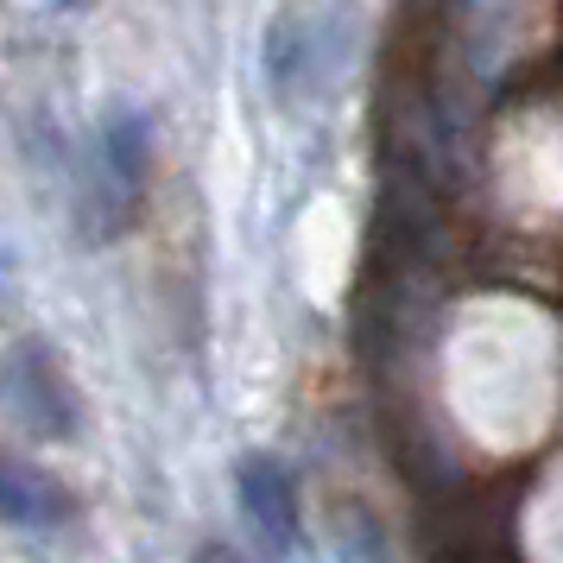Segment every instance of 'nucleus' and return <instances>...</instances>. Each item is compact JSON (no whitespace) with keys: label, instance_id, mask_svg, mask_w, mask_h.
Segmentation results:
<instances>
[{"label":"nucleus","instance_id":"nucleus-5","mask_svg":"<svg viewBox=\"0 0 563 563\" xmlns=\"http://www.w3.org/2000/svg\"><path fill=\"white\" fill-rule=\"evenodd\" d=\"M197 563H241V558H234L229 544H203V551H197Z\"/></svg>","mask_w":563,"mask_h":563},{"label":"nucleus","instance_id":"nucleus-2","mask_svg":"<svg viewBox=\"0 0 563 563\" xmlns=\"http://www.w3.org/2000/svg\"><path fill=\"white\" fill-rule=\"evenodd\" d=\"M241 507L254 519L260 544L273 558H291V544H298V494H291L279 462H266V456L241 462Z\"/></svg>","mask_w":563,"mask_h":563},{"label":"nucleus","instance_id":"nucleus-1","mask_svg":"<svg viewBox=\"0 0 563 563\" xmlns=\"http://www.w3.org/2000/svg\"><path fill=\"white\" fill-rule=\"evenodd\" d=\"M0 393L38 437H64L77 424V399H70V386H64V374L45 349H13L7 367H0Z\"/></svg>","mask_w":563,"mask_h":563},{"label":"nucleus","instance_id":"nucleus-3","mask_svg":"<svg viewBox=\"0 0 563 563\" xmlns=\"http://www.w3.org/2000/svg\"><path fill=\"white\" fill-rule=\"evenodd\" d=\"M70 512L64 500V487L45 475V468H32L20 456H0V519L7 526H20V532H45Z\"/></svg>","mask_w":563,"mask_h":563},{"label":"nucleus","instance_id":"nucleus-4","mask_svg":"<svg viewBox=\"0 0 563 563\" xmlns=\"http://www.w3.org/2000/svg\"><path fill=\"white\" fill-rule=\"evenodd\" d=\"M102 165L128 184V190H140V172H146V128L114 114V121H108V133H102Z\"/></svg>","mask_w":563,"mask_h":563}]
</instances>
